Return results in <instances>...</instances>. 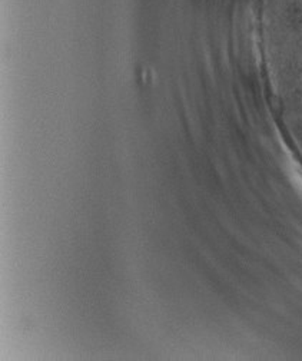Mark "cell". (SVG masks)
<instances>
[{
    "label": "cell",
    "instance_id": "6da1fadb",
    "mask_svg": "<svg viewBox=\"0 0 302 361\" xmlns=\"http://www.w3.org/2000/svg\"><path fill=\"white\" fill-rule=\"evenodd\" d=\"M296 187H298V190L301 191V194H302V178H299V183L298 184H295Z\"/></svg>",
    "mask_w": 302,
    "mask_h": 361
}]
</instances>
